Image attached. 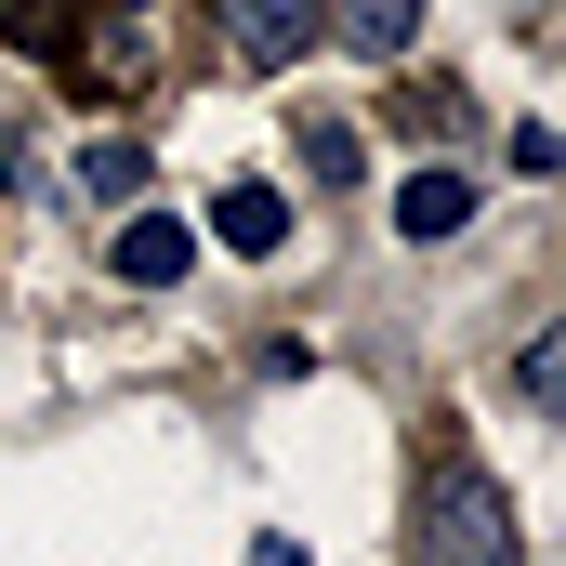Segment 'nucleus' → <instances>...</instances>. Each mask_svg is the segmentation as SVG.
Listing matches in <instances>:
<instances>
[{"mask_svg":"<svg viewBox=\"0 0 566 566\" xmlns=\"http://www.w3.org/2000/svg\"><path fill=\"white\" fill-rule=\"evenodd\" d=\"M106 264H119V277H133V290H171V277H185V264H198V238L145 211V224H119V251H106Z\"/></svg>","mask_w":566,"mask_h":566,"instance_id":"obj_5","label":"nucleus"},{"mask_svg":"<svg viewBox=\"0 0 566 566\" xmlns=\"http://www.w3.org/2000/svg\"><path fill=\"white\" fill-rule=\"evenodd\" d=\"M53 53H66L80 93H133V66H145V0H93L80 27H53Z\"/></svg>","mask_w":566,"mask_h":566,"instance_id":"obj_2","label":"nucleus"},{"mask_svg":"<svg viewBox=\"0 0 566 566\" xmlns=\"http://www.w3.org/2000/svg\"><path fill=\"white\" fill-rule=\"evenodd\" d=\"M316 27H329V0H224V40H238V66H290Z\"/></svg>","mask_w":566,"mask_h":566,"instance_id":"obj_3","label":"nucleus"},{"mask_svg":"<svg viewBox=\"0 0 566 566\" xmlns=\"http://www.w3.org/2000/svg\"><path fill=\"white\" fill-rule=\"evenodd\" d=\"M0 27H13V40H40V27H53V0H0Z\"/></svg>","mask_w":566,"mask_h":566,"instance_id":"obj_9","label":"nucleus"},{"mask_svg":"<svg viewBox=\"0 0 566 566\" xmlns=\"http://www.w3.org/2000/svg\"><path fill=\"white\" fill-rule=\"evenodd\" d=\"M422 566H514V514L488 474H434L422 488Z\"/></svg>","mask_w":566,"mask_h":566,"instance_id":"obj_1","label":"nucleus"},{"mask_svg":"<svg viewBox=\"0 0 566 566\" xmlns=\"http://www.w3.org/2000/svg\"><path fill=\"white\" fill-rule=\"evenodd\" d=\"M80 185H93V198H133V185H145V145H133V133H106L93 158H80Z\"/></svg>","mask_w":566,"mask_h":566,"instance_id":"obj_8","label":"nucleus"},{"mask_svg":"<svg viewBox=\"0 0 566 566\" xmlns=\"http://www.w3.org/2000/svg\"><path fill=\"white\" fill-rule=\"evenodd\" d=\"M211 238H224L238 264H264V251L290 238V198L277 185H224V198H211Z\"/></svg>","mask_w":566,"mask_h":566,"instance_id":"obj_4","label":"nucleus"},{"mask_svg":"<svg viewBox=\"0 0 566 566\" xmlns=\"http://www.w3.org/2000/svg\"><path fill=\"white\" fill-rule=\"evenodd\" d=\"M461 211H474L461 171H409V185H396V224H409V238H461Z\"/></svg>","mask_w":566,"mask_h":566,"instance_id":"obj_6","label":"nucleus"},{"mask_svg":"<svg viewBox=\"0 0 566 566\" xmlns=\"http://www.w3.org/2000/svg\"><path fill=\"white\" fill-rule=\"evenodd\" d=\"M343 27H356V53H409L422 40V0H343Z\"/></svg>","mask_w":566,"mask_h":566,"instance_id":"obj_7","label":"nucleus"}]
</instances>
